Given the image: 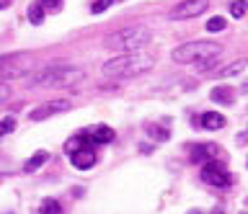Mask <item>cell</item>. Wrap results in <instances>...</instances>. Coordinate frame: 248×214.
<instances>
[{
	"label": "cell",
	"mask_w": 248,
	"mask_h": 214,
	"mask_svg": "<svg viewBox=\"0 0 248 214\" xmlns=\"http://www.w3.org/2000/svg\"><path fill=\"white\" fill-rule=\"evenodd\" d=\"M85 80V72L78 70V67H44V70H39L31 75V86L34 88H73L78 83Z\"/></svg>",
	"instance_id": "obj_2"
},
{
	"label": "cell",
	"mask_w": 248,
	"mask_h": 214,
	"mask_svg": "<svg viewBox=\"0 0 248 214\" xmlns=\"http://www.w3.org/2000/svg\"><path fill=\"white\" fill-rule=\"evenodd\" d=\"M39 212L42 214H62V204L54 201V199H44L42 206H39Z\"/></svg>",
	"instance_id": "obj_15"
},
{
	"label": "cell",
	"mask_w": 248,
	"mask_h": 214,
	"mask_svg": "<svg viewBox=\"0 0 248 214\" xmlns=\"http://www.w3.org/2000/svg\"><path fill=\"white\" fill-rule=\"evenodd\" d=\"M189 214H199V212H189Z\"/></svg>",
	"instance_id": "obj_25"
},
{
	"label": "cell",
	"mask_w": 248,
	"mask_h": 214,
	"mask_svg": "<svg viewBox=\"0 0 248 214\" xmlns=\"http://www.w3.org/2000/svg\"><path fill=\"white\" fill-rule=\"evenodd\" d=\"M246 165H248V160H246Z\"/></svg>",
	"instance_id": "obj_26"
},
{
	"label": "cell",
	"mask_w": 248,
	"mask_h": 214,
	"mask_svg": "<svg viewBox=\"0 0 248 214\" xmlns=\"http://www.w3.org/2000/svg\"><path fill=\"white\" fill-rule=\"evenodd\" d=\"M204 29H207L209 34H220V31H225V18L222 16H212V18L207 21Z\"/></svg>",
	"instance_id": "obj_18"
},
{
	"label": "cell",
	"mask_w": 248,
	"mask_h": 214,
	"mask_svg": "<svg viewBox=\"0 0 248 214\" xmlns=\"http://www.w3.org/2000/svg\"><path fill=\"white\" fill-rule=\"evenodd\" d=\"M70 160H73V165L78 168V171H85V168H93L96 165V150H88V147H83V150H78L70 155Z\"/></svg>",
	"instance_id": "obj_11"
},
{
	"label": "cell",
	"mask_w": 248,
	"mask_h": 214,
	"mask_svg": "<svg viewBox=\"0 0 248 214\" xmlns=\"http://www.w3.org/2000/svg\"><path fill=\"white\" fill-rule=\"evenodd\" d=\"M111 3H114V0H93V5H91V13H93V16H101L104 11H108V8H111Z\"/></svg>",
	"instance_id": "obj_20"
},
{
	"label": "cell",
	"mask_w": 248,
	"mask_h": 214,
	"mask_svg": "<svg viewBox=\"0 0 248 214\" xmlns=\"http://www.w3.org/2000/svg\"><path fill=\"white\" fill-rule=\"evenodd\" d=\"M39 5H42V8H46L49 13H60L62 5H65V0H42Z\"/></svg>",
	"instance_id": "obj_21"
},
{
	"label": "cell",
	"mask_w": 248,
	"mask_h": 214,
	"mask_svg": "<svg viewBox=\"0 0 248 214\" xmlns=\"http://www.w3.org/2000/svg\"><path fill=\"white\" fill-rule=\"evenodd\" d=\"M202 181H207L209 186H215V188L228 186L230 183L228 165L225 163H204V168H202Z\"/></svg>",
	"instance_id": "obj_7"
},
{
	"label": "cell",
	"mask_w": 248,
	"mask_h": 214,
	"mask_svg": "<svg viewBox=\"0 0 248 214\" xmlns=\"http://www.w3.org/2000/svg\"><path fill=\"white\" fill-rule=\"evenodd\" d=\"M246 67H248V59H235V62L225 65L220 70H207L204 75H209V78H232V75H240Z\"/></svg>",
	"instance_id": "obj_8"
},
{
	"label": "cell",
	"mask_w": 248,
	"mask_h": 214,
	"mask_svg": "<svg viewBox=\"0 0 248 214\" xmlns=\"http://www.w3.org/2000/svg\"><path fill=\"white\" fill-rule=\"evenodd\" d=\"M70 103L67 98H54V101H46L42 106H36L34 111H29V119L31 121H44V119H52V116H57V114H65L70 111Z\"/></svg>",
	"instance_id": "obj_6"
},
{
	"label": "cell",
	"mask_w": 248,
	"mask_h": 214,
	"mask_svg": "<svg viewBox=\"0 0 248 214\" xmlns=\"http://www.w3.org/2000/svg\"><path fill=\"white\" fill-rule=\"evenodd\" d=\"M46 160H49V152H46V150H39L34 157H29V160H26L23 171H26V173H34V171H39V168H42V165L46 163Z\"/></svg>",
	"instance_id": "obj_14"
},
{
	"label": "cell",
	"mask_w": 248,
	"mask_h": 214,
	"mask_svg": "<svg viewBox=\"0 0 248 214\" xmlns=\"http://www.w3.org/2000/svg\"><path fill=\"white\" fill-rule=\"evenodd\" d=\"M246 13H248V3H246V0H232V3H230V16L232 18H243Z\"/></svg>",
	"instance_id": "obj_17"
},
{
	"label": "cell",
	"mask_w": 248,
	"mask_h": 214,
	"mask_svg": "<svg viewBox=\"0 0 248 214\" xmlns=\"http://www.w3.org/2000/svg\"><path fill=\"white\" fill-rule=\"evenodd\" d=\"M29 21L34 26H42V21H44V8L39 3H34V5H29Z\"/></svg>",
	"instance_id": "obj_16"
},
{
	"label": "cell",
	"mask_w": 248,
	"mask_h": 214,
	"mask_svg": "<svg viewBox=\"0 0 248 214\" xmlns=\"http://www.w3.org/2000/svg\"><path fill=\"white\" fill-rule=\"evenodd\" d=\"M199 121H202V127H204L207 132H215V129L225 127V116H222V114H217V111H204Z\"/></svg>",
	"instance_id": "obj_12"
},
{
	"label": "cell",
	"mask_w": 248,
	"mask_h": 214,
	"mask_svg": "<svg viewBox=\"0 0 248 214\" xmlns=\"http://www.w3.org/2000/svg\"><path fill=\"white\" fill-rule=\"evenodd\" d=\"M13 129H16V119H11V116H8V119H0V137L11 134Z\"/></svg>",
	"instance_id": "obj_22"
},
{
	"label": "cell",
	"mask_w": 248,
	"mask_h": 214,
	"mask_svg": "<svg viewBox=\"0 0 248 214\" xmlns=\"http://www.w3.org/2000/svg\"><path fill=\"white\" fill-rule=\"evenodd\" d=\"M153 65H155V59L147 52H124V55L106 59L101 72L114 80H127V78H137V75L153 70Z\"/></svg>",
	"instance_id": "obj_1"
},
{
	"label": "cell",
	"mask_w": 248,
	"mask_h": 214,
	"mask_svg": "<svg viewBox=\"0 0 248 214\" xmlns=\"http://www.w3.org/2000/svg\"><path fill=\"white\" fill-rule=\"evenodd\" d=\"M85 134L91 137V142L96 144V147H98V144H108V142H114V129H111V127H104V124L85 129Z\"/></svg>",
	"instance_id": "obj_9"
},
{
	"label": "cell",
	"mask_w": 248,
	"mask_h": 214,
	"mask_svg": "<svg viewBox=\"0 0 248 214\" xmlns=\"http://www.w3.org/2000/svg\"><path fill=\"white\" fill-rule=\"evenodd\" d=\"M209 3L207 0H184V3H178L176 8L168 11V18L170 21H189V18H197L202 13H207Z\"/></svg>",
	"instance_id": "obj_5"
},
{
	"label": "cell",
	"mask_w": 248,
	"mask_h": 214,
	"mask_svg": "<svg viewBox=\"0 0 248 214\" xmlns=\"http://www.w3.org/2000/svg\"><path fill=\"white\" fill-rule=\"evenodd\" d=\"M8 98H11V86H8V83H0V103L8 101Z\"/></svg>",
	"instance_id": "obj_23"
},
{
	"label": "cell",
	"mask_w": 248,
	"mask_h": 214,
	"mask_svg": "<svg viewBox=\"0 0 248 214\" xmlns=\"http://www.w3.org/2000/svg\"><path fill=\"white\" fill-rule=\"evenodd\" d=\"M209 98H212L215 103H220V106H232V103H235V88L215 86L212 90H209Z\"/></svg>",
	"instance_id": "obj_10"
},
{
	"label": "cell",
	"mask_w": 248,
	"mask_h": 214,
	"mask_svg": "<svg viewBox=\"0 0 248 214\" xmlns=\"http://www.w3.org/2000/svg\"><path fill=\"white\" fill-rule=\"evenodd\" d=\"M217 150H220L217 144H194L191 147V163H204V160H209Z\"/></svg>",
	"instance_id": "obj_13"
},
{
	"label": "cell",
	"mask_w": 248,
	"mask_h": 214,
	"mask_svg": "<svg viewBox=\"0 0 248 214\" xmlns=\"http://www.w3.org/2000/svg\"><path fill=\"white\" fill-rule=\"evenodd\" d=\"M147 134H150L153 140H168V137H170L168 129H163V127H158V124H147Z\"/></svg>",
	"instance_id": "obj_19"
},
{
	"label": "cell",
	"mask_w": 248,
	"mask_h": 214,
	"mask_svg": "<svg viewBox=\"0 0 248 214\" xmlns=\"http://www.w3.org/2000/svg\"><path fill=\"white\" fill-rule=\"evenodd\" d=\"M220 52H222V44H217V42H189V44H181V47L173 49V62H178V65H191V62L204 65L207 59L220 57Z\"/></svg>",
	"instance_id": "obj_4"
},
{
	"label": "cell",
	"mask_w": 248,
	"mask_h": 214,
	"mask_svg": "<svg viewBox=\"0 0 248 214\" xmlns=\"http://www.w3.org/2000/svg\"><path fill=\"white\" fill-rule=\"evenodd\" d=\"M150 36H153L150 29H145V26H127V29H119L111 36H106L104 44L108 49H119L124 55V52H140L150 42Z\"/></svg>",
	"instance_id": "obj_3"
},
{
	"label": "cell",
	"mask_w": 248,
	"mask_h": 214,
	"mask_svg": "<svg viewBox=\"0 0 248 214\" xmlns=\"http://www.w3.org/2000/svg\"><path fill=\"white\" fill-rule=\"evenodd\" d=\"M11 5V0H0V8H8Z\"/></svg>",
	"instance_id": "obj_24"
}]
</instances>
